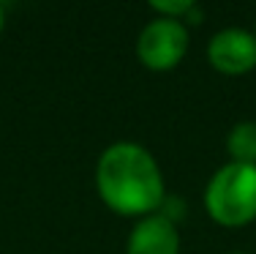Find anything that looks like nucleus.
<instances>
[{
  "instance_id": "obj_7",
  "label": "nucleus",
  "mask_w": 256,
  "mask_h": 254,
  "mask_svg": "<svg viewBox=\"0 0 256 254\" xmlns=\"http://www.w3.org/2000/svg\"><path fill=\"white\" fill-rule=\"evenodd\" d=\"M150 9L161 11V14H169V20H178V17H182V14H191L194 3H191V0H172V3L156 0V3H150Z\"/></svg>"
},
{
  "instance_id": "obj_3",
  "label": "nucleus",
  "mask_w": 256,
  "mask_h": 254,
  "mask_svg": "<svg viewBox=\"0 0 256 254\" xmlns=\"http://www.w3.org/2000/svg\"><path fill=\"white\" fill-rule=\"evenodd\" d=\"M188 50V30L180 25V20H156L139 33L136 52L148 69L166 71L180 63V58Z\"/></svg>"
},
{
  "instance_id": "obj_8",
  "label": "nucleus",
  "mask_w": 256,
  "mask_h": 254,
  "mask_svg": "<svg viewBox=\"0 0 256 254\" xmlns=\"http://www.w3.org/2000/svg\"><path fill=\"white\" fill-rule=\"evenodd\" d=\"M0 30H3V6H0Z\"/></svg>"
},
{
  "instance_id": "obj_2",
  "label": "nucleus",
  "mask_w": 256,
  "mask_h": 254,
  "mask_svg": "<svg viewBox=\"0 0 256 254\" xmlns=\"http://www.w3.org/2000/svg\"><path fill=\"white\" fill-rule=\"evenodd\" d=\"M204 205L218 224H248L256 216V167L232 161L218 169L204 191Z\"/></svg>"
},
{
  "instance_id": "obj_1",
  "label": "nucleus",
  "mask_w": 256,
  "mask_h": 254,
  "mask_svg": "<svg viewBox=\"0 0 256 254\" xmlns=\"http://www.w3.org/2000/svg\"><path fill=\"white\" fill-rule=\"evenodd\" d=\"M101 199L118 213H150L164 199V178L144 148L118 142L106 148L96 169Z\"/></svg>"
},
{
  "instance_id": "obj_6",
  "label": "nucleus",
  "mask_w": 256,
  "mask_h": 254,
  "mask_svg": "<svg viewBox=\"0 0 256 254\" xmlns=\"http://www.w3.org/2000/svg\"><path fill=\"white\" fill-rule=\"evenodd\" d=\"M226 148L234 159V164L256 167V123H237L229 131Z\"/></svg>"
},
{
  "instance_id": "obj_4",
  "label": "nucleus",
  "mask_w": 256,
  "mask_h": 254,
  "mask_svg": "<svg viewBox=\"0 0 256 254\" xmlns=\"http://www.w3.org/2000/svg\"><path fill=\"white\" fill-rule=\"evenodd\" d=\"M207 58L224 74H246L256 66V36L248 30H221L207 44Z\"/></svg>"
},
{
  "instance_id": "obj_5",
  "label": "nucleus",
  "mask_w": 256,
  "mask_h": 254,
  "mask_svg": "<svg viewBox=\"0 0 256 254\" xmlns=\"http://www.w3.org/2000/svg\"><path fill=\"white\" fill-rule=\"evenodd\" d=\"M178 229L166 216H148L134 227L128 254H178Z\"/></svg>"
}]
</instances>
